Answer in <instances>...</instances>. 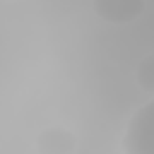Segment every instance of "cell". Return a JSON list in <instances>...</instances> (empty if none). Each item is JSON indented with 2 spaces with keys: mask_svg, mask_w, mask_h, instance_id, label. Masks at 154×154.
I'll list each match as a JSON object with an SVG mask.
<instances>
[{
  "mask_svg": "<svg viewBox=\"0 0 154 154\" xmlns=\"http://www.w3.org/2000/svg\"><path fill=\"white\" fill-rule=\"evenodd\" d=\"M123 152L128 154H154V101L142 106L128 123L123 137Z\"/></svg>",
  "mask_w": 154,
  "mask_h": 154,
  "instance_id": "1",
  "label": "cell"
},
{
  "mask_svg": "<svg viewBox=\"0 0 154 154\" xmlns=\"http://www.w3.org/2000/svg\"><path fill=\"white\" fill-rule=\"evenodd\" d=\"M94 12L111 24H128L144 12V0H94Z\"/></svg>",
  "mask_w": 154,
  "mask_h": 154,
  "instance_id": "2",
  "label": "cell"
},
{
  "mask_svg": "<svg viewBox=\"0 0 154 154\" xmlns=\"http://www.w3.org/2000/svg\"><path fill=\"white\" fill-rule=\"evenodd\" d=\"M36 147H38V152H46V154H67L77 147V140L65 128H46L38 135Z\"/></svg>",
  "mask_w": 154,
  "mask_h": 154,
  "instance_id": "3",
  "label": "cell"
},
{
  "mask_svg": "<svg viewBox=\"0 0 154 154\" xmlns=\"http://www.w3.org/2000/svg\"><path fill=\"white\" fill-rule=\"evenodd\" d=\"M135 82L147 94H154V55H147L140 60V65L135 70Z\"/></svg>",
  "mask_w": 154,
  "mask_h": 154,
  "instance_id": "4",
  "label": "cell"
}]
</instances>
